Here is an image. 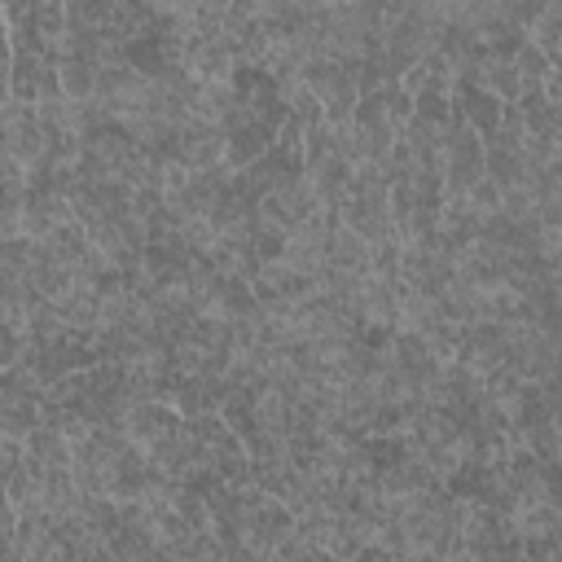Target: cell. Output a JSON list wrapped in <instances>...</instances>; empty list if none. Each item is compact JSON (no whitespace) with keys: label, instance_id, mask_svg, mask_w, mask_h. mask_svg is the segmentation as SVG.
Returning <instances> with one entry per match:
<instances>
[{"label":"cell","instance_id":"cell-4","mask_svg":"<svg viewBox=\"0 0 562 562\" xmlns=\"http://www.w3.org/2000/svg\"><path fill=\"white\" fill-rule=\"evenodd\" d=\"M184 430V417L176 413L171 400H132L123 413V435L154 461L176 435Z\"/></svg>","mask_w":562,"mask_h":562},{"label":"cell","instance_id":"cell-17","mask_svg":"<svg viewBox=\"0 0 562 562\" xmlns=\"http://www.w3.org/2000/svg\"><path fill=\"white\" fill-rule=\"evenodd\" d=\"M22 465V439L13 435H0V487L9 483V474Z\"/></svg>","mask_w":562,"mask_h":562},{"label":"cell","instance_id":"cell-8","mask_svg":"<svg viewBox=\"0 0 562 562\" xmlns=\"http://www.w3.org/2000/svg\"><path fill=\"white\" fill-rule=\"evenodd\" d=\"M171 158L189 171H202V167H215L224 158V132L215 123H202V119H184L176 123L171 132Z\"/></svg>","mask_w":562,"mask_h":562},{"label":"cell","instance_id":"cell-3","mask_svg":"<svg viewBox=\"0 0 562 562\" xmlns=\"http://www.w3.org/2000/svg\"><path fill=\"white\" fill-rule=\"evenodd\" d=\"M189 435L202 452L206 465L220 470L224 483H250V457H246V443L237 439V430L220 417V413H202V417H189Z\"/></svg>","mask_w":562,"mask_h":562},{"label":"cell","instance_id":"cell-5","mask_svg":"<svg viewBox=\"0 0 562 562\" xmlns=\"http://www.w3.org/2000/svg\"><path fill=\"white\" fill-rule=\"evenodd\" d=\"M13 48V44H9ZM61 83H57V57L44 53V48H13V66H9V97L18 101H48L57 97Z\"/></svg>","mask_w":562,"mask_h":562},{"label":"cell","instance_id":"cell-9","mask_svg":"<svg viewBox=\"0 0 562 562\" xmlns=\"http://www.w3.org/2000/svg\"><path fill=\"white\" fill-rule=\"evenodd\" d=\"M501 105H505V101H496L483 83H474V79H465V75L452 79V110L479 132V140H487V136L496 132V123H501Z\"/></svg>","mask_w":562,"mask_h":562},{"label":"cell","instance_id":"cell-15","mask_svg":"<svg viewBox=\"0 0 562 562\" xmlns=\"http://www.w3.org/2000/svg\"><path fill=\"white\" fill-rule=\"evenodd\" d=\"M31 259H35V237L26 233L0 237V281H26Z\"/></svg>","mask_w":562,"mask_h":562},{"label":"cell","instance_id":"cell-16","mask_svg":"<svg viewBox=\"0 0 562 562\" xmlns=\"http://www.w3.org/2000/svg\"><path fill=\"white\" fill-rule=\"evenodd\" d=\"M509 61H514V70H518L522 88H536V83H540V75H544L549 66H558V61H549L531 40H522V44L514 48V57H509Z\"/></svg>","mask_w":562,"mask_h":562},{"label":"cell","instance_id":"cell-2","mask_svg":"<svg viewBox=\"0 0 562 562\" xmlns=\"http://www.w3.org/2000/svg\"><path fill=\"white\" fill-rule=\"evenodd\" d=\"M435 35H439V18L408 4V9L386 26L382 48H378V61H382L386 79H400L417 57H426V53L435 48Z\"/></svg>","mask_w":562,"mask_h":562},{"label":"cell","instance_id":"cell-18","mask_svg":"<svg viewBox=\"0 0 562 562\" xmlns=\"http://www.w3.org/2000/svg\"><path fill=\"white\" fill-rule=\"evenodd\" d=\"M0 31H4V9H0Z\"/></svg>","mask_w":562,"mask_h":562},{"label":"cell","instance_id":"cell-13","mask_svg":"<svg viewBox=\"0 0 562 562\" xmlns=\"http://www.w3.org/2000/svg\"><path fill=\"white\" fill-rule=\"evenodd\" d=\"M527 40L549 57L562 61V0H544L540 13L527 22Z\"/></svg>","mask_w":562,"mask_h":562},{"label":"cell","instance_id":"cell-14","mask_svg":"<svg viewBox=\"0 0 562 562\" xmlns=\"http://www.w3.org/2000/svg\"><path fill=\"white\" fill-rule=\"evenodd\" d=\"M97 61H88V57H79V53H61L57 57V83H61V92L70 97V101H88L92 97V88H97Z\"/></svg>","mask_w":562,"mask_h":562},{"label":"cell","instance_id":"cell-1","mask_svg":"<svg viewBox=\"0 0 562 562\" xmlns=\"http://www.w3.org/2000/svg\"><path fill=\"white\" fill-rule=\"evenodd\" d=\"M237 501H241V558H272L277 544L294 531V509L255 483H241Z\"/></svg>","mask_w":562,"mask_h":562},{"label":"cell","instance_id":"cell-11","mask_svg":"<svg viewBox=\"0 0 562 562\" xmlns=\"http://www.w3.org/2000/svg\"><path fill=\"white\" fill-rule=\"evenodd\" d=\"M325 263L338 268V272L364 277V272H369V241H364L356 228H347V224L338 220L334 233H329V246H325Z\"/></svg>","mask_w":562,"mask_h":562},{"label":"cell","instance_id":"cell-12","mask_svg":"<svg viewBox=\"0 0 562 562\" xmlns=\"http://www.w3.org/2000/svg\"><path fill=\"white\" fill-rule=\"evenodd\" d=\"M465 79L483 83L496 101H518V92H522V79H518V70H514V61H509V57H496V53H483Z\"/></svg>","mask_w":562,"mask_h":562},{"label":"cell","instance_id":"cell-10","mask_svg":"<svg viewBox=\"0 0 562 562\" xmlns=\"http://www.w3.org/2000/svg\"><path fill=\"white\" fill-rule=\"evenodd\" d=\"M224 395H228V382L224 378H176L167 400L189 422V417H202V413H220Z\"/></svg>","mask_w":562,"mask_h":562},{"label":"cell","instance_id":"cell-7","mask_svg":"<svg viewBox=\"0 0 562 562\" xmlns=\"http://www.w3.org/2000/svg\"><path fill=\"white\" fill-rule=\"evenodd\" d=\"M220 132H224V158H220V162H224L228 171H237V167L255 162V158L272 145V132H277V127H268L263 119H255V114H246V110L237 105V110L224 119Z\"/></svg>","mask_w":562,"mask_h":562},{"label":"cell","instance_id":"cell-6","mask_svg":"<svg viewBox=\"0 0 562 562\" xmlns=\"http://www.w3.org/2000/svg\"><path fill=\"white\" fill-rule=\"evenodd\" d=\"M233 92H237V105L255 119H263L268 127H277L285 119V101H281V83L263 70V66H237L233 70Z\"/></svg>","mask_w":562,"mask_h":562}]
</instances>
